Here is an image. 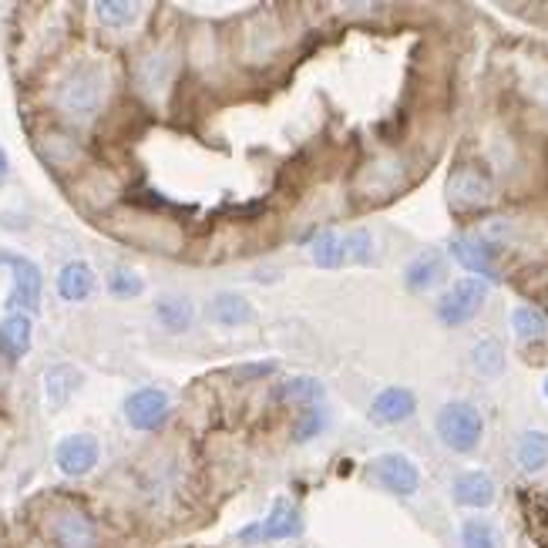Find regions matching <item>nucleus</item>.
<instances>
[{
    "mask_svg": "<svg viewBox=\"0 0 548 548\" xmlns=\"http://www.w3.org/2000/svg\"><path fill=\"white\" fill-rule=\"evenodd\" d=\"M105 91H108V71L105 64L98 61H85L78 64L68 78L58 85V108L64 111L68 118H85L98 115L101 101H105Z\"/></svg>",
    "mask_w": 548,
    "mask_h": 548,
    "instance_id": "f257e3e1",
    "label": "nucleus"
},
{
    "mask_svg": "<svg viewBox=\"0 0 548 548\" xmlns=\"http://www.w3.org/2000/svg\"><path fill=\"white\" fill-rule=\"evenodd\" d=\"M481 434H485V421H481L475 404L448 401L438 411V438L448 444L451 451L471 454L481 444Z\"/></svg>",
    "mask_w": 548,
    "mask_h": 548,
    "instance_id": "f03ea898",
    "label": "nucleus"
},
{
    "mask_svg": "<svg viewBox=\"0 0 548 548\" xmlns=\"http://www.w3.org/2000/svg\"><path fill=\"white\" fill-rule=\"evenodd\" d=\"M0 266L14 273L11 296H7V303H4L7 310H11V313H27V317L37 313V306H41V286H44L41 266H37L31 256L14 253V249H0Z\"/></svg>",
    "mask_w": 548,
    "mask_h": 548,
    "instance_id": "7ed1b4c3",
    "label": "nucleus"
},
{
    "mask_svg": "<svg viewBox=\"0 0 548 548\" xmlns=\"http://www.w3.org/2000/svg\"><path fill=\"white\" fill-rule=\"evenodd\" d=\"M488 300V286L478 276H464L441 296L438 303V320L444 327H464L468 320H475L481 313V306Z\"/></svg>",
    "mask_w": 548,
    "mask_h": 548,
    "instance_id": "20e7f679",
    "label": "nucleus"
},
{
    "mask_svg": "<svg viewBox=\"0 0 548 548\" xmlns=\"http://www.w3.org/2000/svg\"><path fill=\"white\" fill-rule=\"evenodd\" d=\"M370 475H374L380 488L394 491V495H404V498L421 488V468L401 451L380 454V458L370 464Z\"/></svg>",
    "mask_w": 548,
    "mask_h": 548,
    "instance_id": "39448f33",
    "label": "nucleus"
},
{
    "mask_svg": "<svg viewBox=\"0 0 548 548\" xmlns=\"http://www.w3.org/2000/svg\"><path fill=\"white\" fill-rule=\"evenodd\" d=\"M169 411H172L169 394L159 387H138L125 401V421L132 424L135 431H159Z\"/></svg>",
    "mask_w": 548,
    "mask_h": 548,
    "instance_id": "423d86ee",
    "label": "nucleus"
},
{
    "mask_svg": "<svg viewBox=\"0 0 548 548\" xmlns=\"http://www.w3.org/2000/svg\"><path fill=\"white\" fill-rule=\"evenodd\" d=\"M48 532L58 548H98V528L78 508H58L48 522Z\"/></svg>",
    "mask_w": 548,
    "mask_h": 548,
    "instance_id": "0eeeda50",
    "label": "nucleus"
},
{
    "mask_svg": "<svg viewBox=\"0 0 548 548\" xmlns=\"http://www.w3.org/2000/svg\"><path fill=\"white\" fill-rule=\"evenodd\" d=\"M98 458H101V448L91 434H71L58 444L54 451V461H58V471L68 478H85L91 471L98 468Z\"/></svg>",
    "mask_w": 548,
    "mask_h": 548,
    "instance_id": "6e6552de",
    "label": "nucleus"
},
{
    "mask_svg": "<svg viewBox=\"0 0 548 548\" xmlns=\"http://www.w3.org/2000/svg\"><path fill=\"white\" fill-rule=\"evenodd\" d=\"M491 202V182L478 169H454L448 179V206L458 212H475Z\"/></svg>",
    "mask_w": 548,
    "mask_h": 548,
    "instance_id": "1a4fd4ad",
    "label": "nucleus"
},
{
    "mask_svg": "<svg viewBox=\"0 0 548 548\" xmlns=\"http://www.w3.org/2000/svg\"><path fill=\"white\" fill-rule=\"evenodd\" d=\"M417 411V397L414 390L407 387H387L380 390L374 397V404H370V421L380 424V427H390V424H401L407 421Z\"/></svg>",
    "mask_w": 548,
    "mask_h": 548,
    "instance_id": "9d476101",
    "label": "nucleus"
},
{
    "mask_svg": "<svg viewBox=\"0 0 548 548\" xmlns=\"http://www.w3.org/2000/svg\"><path fill=\"white\" fill-rule=\"evenodd\" d=\"M31 340H34V323L27 313H7L4 323H0V357L7 364H17L24 360V354L31 350Z\"/></svg>",
    "mask_w": 548,
    "mask_h": 548,
    "instance_id": "9b49d317",
    "label": "nucleus"
},
{
    "mask_svg": "<svg viewBox=\"0 0 548 548\" xmlns=\"http://www.w3.org/2000/svg\"><path fill=\"white\" fill-rule=\"evenodd\" d=\"M451 256L468 269V273H478V276H488L495 280V266H491V256H495V246L481 236H458L451 239Z\"/></svg>",
    "mask_w": 548,
    "mask_h": 548,
    "instance_id": "f8f14e48",
    "label": "nucleus"
},
{
    "mask_svg": "<svg viewBox=\"0 0 548 548\" xmlns=\"http://www.w3.org/2000/svg\"><path fill=\"white\" fill-rule=\"evenodd\" d=\"M495 481H491L485 471H461L454 478V501L464 508H488L495 505Z\"/></svg>",
    "mask_w": 548,
    "mask_h": 548,
    "instance_id": "ddd939ff",
    "label": "nucleus"
},
{
    "mask_svg": "<svg viewBox=\"0 0 548 548\" xmlns=\"http://www.w3.org/2000/svg\"><path fill=\"white\" fill-rule=\"evenodd\" d=\"M91 290H95V269H91L85 259H71L68 266H61V273H58L61 300L81 303V300H88Z\"/></svg>",
    "mask_w": 548,
    "mask_h": 548,
    "instance_id": "4468645a",
    "label": "nucleus"
},
{
    "mask_svg": "<svg viewBox=\"0 0 548 548\" xmlns=\"http://www.w3.org/2000/svg\"><path fill=\"white\" fill-rule=\"evenodd\" d=\"M81 387V374L71 364H54L48 374H44V401H48L51 411H61L64 404L78 394Z\"/></svg>",
    "mask_w": 548,
    "mask_h": 548,
    "instance_id": "2eb2a0df",
    "label": "nucleus"
},
{
    "mask_svg": "<svg viewBox=\"0 0 548 548\" xmlns=\"http://www.w3.org/2000/svg\"><path fill=\"white\" fill-rule=\"evenodd\" d=\"M209 320L219 323V327H243V323L253 320V306L239 293H219L209 303Z\"/></svg>",
    "mask_w": 548,
    "mask_h": 548,
    "instance_id": "dca6fc26",
    "label": "nucleus"
},
{
    "mask_svg": "<svg viewBox=\"0 0 548 548\" xmlns=\"http://www.w3.org/2000/svg\"><path fill=\"white\" fill-rule=\"evenodd\" d=\"M515 464L528 475L542 471L548 464V434L545 431H525L515 441Z\"/></svg>",
    "mask_w": 548,
    "mask_h": 548,
    "instance_id": "f3484780",
    "label": "nucleus"
},
{
    "mask_svg": "<svg viewBox=\"0 0 548 548\" xmlns=\"http://www.w3.org/2000/svg\"><path fill=\"white\" fill-rule=\"evenodd\" d=\"M441 276H444V259H441V253H434V249L431 253H421L404 269V283H407V290H414V293L431 290Z\"/></svg>",
    "mask_w": 548,
    "mask_h": 548,
    "instance_id": "a211bd4d",
    "label": "nucleus"
},
{
    "mask_svg": "<svg viewBox=\"0 0 548 548\" xmlns=\"http://www.w3.org/2000/svg\"><path fill=\"white\" fill-rule=\"evenodd\" d=\"M300 532H303V518H300V512H296L293 501H286V498L276 501L269 518H263V535L266 538H293Z\"/></svg>",
    "mask_w": 548,
    "mask_h": 548,
    "instance_id": "6ab92c4d",
    "label": "nucleus"
},
{
    "mask_svg": "<svg viewBox=\"0 0 548 548\" xmlns=\"http://www.w3.org/2000/svg\"><path fill=\"white\" fill-rule=\"evenodd\" d=\"M155 317L165 330L182 333L192 327V303L185 296H159L155 300Z\"/></svg>",
    "mask_w": 548,
    "mask_h": 548,
    "instance_id": "aec40b11",
    "label": "nucleus"
},
{
    "mask_svg": "<svg viewBox=\"0 0 548 548\" xmlns=\"http://www.w3.org/2000/svg\"><path fill=\"white\" fill-rule=\"evenodd\" d=\"M512 330L522 343H535L548 333V320H545L542 310H535V306H515L512 310Z\"/></svg>",
    "mask_w": 548,
    "mask_h": 548,
    "instance_id": "412c9836",
    "label": "nucleus"
},
{
    "mask_svg": "<svg viewBox=\"0 0 548 548\" xmlns=\"http://www.w3.org/2000/svg\"><path fill=\"white\" fill-rule=\"evenodd\" d=\"M471 367L478 370L481 377H501L505 374V347L498 340H481L471 350Z\"/></svg>",
    "mask_w": 548,
    "mask_h": 548,
    "instance_id": "4be33fe9",
    "label": "nucleus"
},
{
    "mask_svg": "<svg viewBox=\"0 0 548 548\" xmlns=\"http://www.w3.org/2000/svg\"><path fill=\"white\" fill-rule=\"evenodd\" d=\"M313 263L320 269H333V266H343L347 263V249H343V236L340 232H323V236L313 239Z\"/></svg>",
    "mask_w": 548,
    "mask_h": 548,
    "instance_id": "5701e85b",
    "label": "nucleus"
},
{
    "mask_svg": "<svg viewBox=\"0 0 548 548\" xmlns=\"http://www.w3.org/2000/svg\"><path fill=\"white\" fill-rule=\"evenodd\" d=\"M95 14L105 27H132L138 14H142V7L132 4V0H98Z\"/></svg>",
    "mask_w": 548,
    "mask_h": 548,
    "instance_id": "b1692460",
    "label": "nucleus"
},
{
    "mask_svg": "<svg viewBox=\"0 0 548 548\" xmlns=\"http://www.w3.org/2000/svg\"><path fill=\"white\" fill-rule=\"evenodd\" d=\"M320 397H323V387L317 377H293L286 380L283 387H276V401L310 404V401H320Z\"/></svg>",
    "mask_w": 548,
    "mask_h": 548,
    "instance_id": "393cba45",
    "label": "nucleus"
},
{
    "mask_svg": "<svg viewBox=\"0 0 548 548\" xmlns=\"http://www.w3.org/2000/svg\"><path fill=\"white\" fill-rule=\"evenodd\" d=\"M343 249H347V263H370L374 259V236H370V229H354L343 236Z\"/></svg>",
    "mask_w": 548,
    "mask_h": 548,
    "instance_id": "a878e982",
    "label": "nucleus"
},
{
    "mask_svg": "<svg viewBox=\"0 0 548 548\" xmlns=\"http://www.w3.org/2000/svg\"><path fill=\"white\" fill-rule=\"evenodd\" d=\"M461 545L464 548H495V532H491L488 522L481 518H468L461 525Z\"/></svg>",
    "mask_w": 548,
    "mask_h": 548,
    "instance_id": "bb28decb",
    "label": "nucleus"
},
{
    "mask_svg": "<svg viewBox=\"0 0 548 548\" xmlns=\"http://www.w3.org/2000/svg\"><path fill=\"white\" fill-rule=\"evenodd\" d=\"M108 290L115 296H122V300H128V296H138L145 290V280L135 273V269H115V273L108 276Z\"/></svg>",
    "mask_w": 548,
    "mask_h": 548,
    "instance_id": "cd10ccee",
    "label": "nucleus"
},
{
    "mask_svg": "<svg viewBox=\"0 0 548 548\" xmlns=\"http://www.w3.org/2000/svg\"><path fill=\"white\" fill-rule=\"evenodd\" d=\"M323 421H327V417H323V411H320V407H310V411H306V417H303V421L296 424L293 438H296V441H306V438H313V434H317L320 427H323Z\"/></svg>",
    "mask_w": 548,
    "mask_h": 548,
    "instance_id": "c85d7f7f",
    "label": "nucleus"
},
{
    "mask_svg": "<svg viewBox=\"0 0 548 548\" xmlns=\"http://www.w3.org/2000/svg\"><path fill=\"white\" fill-rule=\"evenodd\" d=\"M269 370H273V364H259V367H246L243 374L246 377H263V374H269Z\"/></svg>",
    "mask_w": 548,
    "mask_h": 548,
    "instance_id": "c756f323",
    "label": "nucleus"
},
{
    "mask_svg": "<svg viewBox=\"0 0 548 548\" xmlns=\"http://www.w3.org/2000/svg\"><path fill=\"white\" fill-rule=\"evenodd\" d=\"M4 179H7V152L0 148V182H4Z\"/></svg>",
    "mask_w": 548,
    "mask_h": 548,
    "instance_id": "7c9ffc66",
    "label": "nucleus"
},
{
    "mask_svg": "<svg viewBox=\"0 0 548 548\" xmlns=\"http://www.w3.org/2000/svg\"><path fill=\"white\" fill-rule=\"evenodd\" d=\"M542 394H545V401H548V377H545V384H542Z\"/></svg>",
    "mask_w": 548,
    "mask_h": 548,
    "instance_id": "2f4dec72",
    "label": "nucleus"
}]
</instances>
